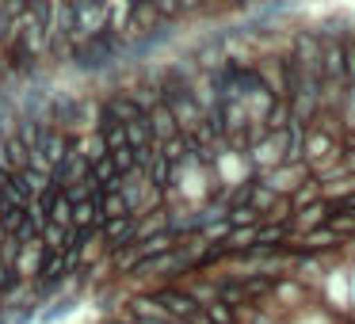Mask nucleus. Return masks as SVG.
<instances>
[{
  "label": "nucleus",
  "mask_w": 355,
  "mask_h": 324,
  "mask_svg": "<svg viewBox=\"0 0 355 324\" xmlns=\"http://www.w3.org/2000/svg\"><path fill=\"white\" fill-rule=\"evenodd\" d=\"M35 321H39V309L31 305V309H24V313H19V316H16V321H12V324H35Z\"/></svg>",
  "instance_id": "3"
},
{
  "label": "nucleus",
  "mask_w": 355,
  "mask_h": 324,
  "mask_svg": "<svg viewBox=\"0 0 355 324\" xmlns=\"http://www.w3.org/2000/svg\"><path fill=\"white\" fill-rule=\"evenodd\" d=\"M344 62H347L344 69H347V73H352V77H355V46H347V50H344Z\"/></svg>",
  "instance_id": "4"
},
{
  "label": "nucleus",
  "mask_w": 355,
  "mask_h": 324,
  "mask_svg": "<svg viewBox=\"0 0 355 324\" xmlns=\"http://www.w3.org/2000/svg\"><path fill=\"white\" fill-rule=\"evenodd\" d=\"M73 309H77V298H58L54 301V309H46V313H39V324H54V321H62V316H69Z\"/></svg>",
  "instance_id": "1"
},
{
  "label": "nucleus",
  "mask_w": 355,
  "mask_h": 324,
  "mask_svg": "<svg viewBox=\"0 0 355 324\" xmlns=\"http://www.w3.org/2000/svg\"><path fill=\"white\" fill-rule=\"evenodd\" d=\"M202 309H207V316H210L214 324H233V313L222 305V301H214V298H210V301H202Z\"/></svg>",
  "instance_id": "2"
}]
</instances>
